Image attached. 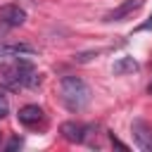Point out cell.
<instances>
[{"label":"cell","mask_w":152,"mask_h":152,"mask_svg":"<svg viewBox=\"0 0 152 152\" xmlns=\"http://www.w3.org/2000/svg\"><path fill=\"white\" fill-rule=\"evenodd\" d=\"M59 97L69 112H83L90 102V88L78 76H64L59 83Z\"/></svg>","instance_id":"cell-1"},{"label":"cell","mask_w":152,"mask_h":152,"mask_svg":"<svg viewBox=\"0 0 152 152\" xmlns=\"http://www.w3.org/2000/svg\"><path fill=\"white\" fill-rule=\"evenodd\" d=\"M131 133H133V140L135 145L142 150V152H152V126L145 124L142 119H135L131 124Z\"/></svg>","instance_id":"cell-2"},{"label":"cell","mask_w":152,"mask_h":152,"mask_svg":"<svg viewBox=\"0 0 152 152\" xmlns=\"http://www.w3.org/2000/svg\"><path fill=\"white\" fill-rule=\"evenodd\" d=\"M0 21H2L7 28L21 26V24L26 21V12H24L19 5H2V7H0Z\"/></svg>","instance_id":"cell-3"},{"label":"cell","mask_w":152,"mask_h":152,"mask_svg":"<svg viewBox=\"0 0 152 152\" xmlns=\"http://www.w3.org/2000/svg\"><path fill=\"white\" fill-rule=\"evenodd\" d=\"M142 2H145V0H126V2H121L119 7H114L112 12H107V14H104V21H124L126 17H131L133 12H138V10L142 7Z\"/></svg>","instance_id":"cell-4"},{"label":"cell","mask_w":152,"mask_h":152,"mask_svg":"<svg viewBox=\"0 0 152 152\" xmlns=\"http://www.w3.org/2000/svg\"><path fill=\"white\" fill-rule=\"evenodd\" d=\"M17 119H19V124H24V126L33 128V126H38V124H43V121H45V114H43V109H40L38 104H24V107L19 109Z\"/></svg>","instance_id":"cell-5"},{"label":"cell","mask_w":152,"mask_h":152,"mask_svg":"<svg viewBox=\"0 0 152 152\" xmlns=\"http://www.w3.org/2000/svg\"><path fill=\"white\" fill-rule=\"evenodd\" d=\"M88 131H90V126H83V124H78V121H64V124L59 126V133H62L64 140H69V142H83Z\"/></svg>","instance_id":"cell-6"},{"label":"cell","mask_w":152,"mask_h":152,"mask_svg":"<svg viewBox=\"0 0 152 152\" xmlns=\"http://www.w3.org/2000/svg\"><path fill=\"white\" fill-rule=\"evenodd\" d=\"M24 55H36L33 45L26 43H12V45H0V62L10 59V57H24Z\"/></svg>","instance_id":"cell-7"},{"label":"cell","mask_w":152,"mask_h":152,"mask_svg":"<svg viewBox=\"0 0 152 152\" xmlns=\"http://www.w3.org/2000/svg\"><path fill=\"white\" fill-rule=\"evenodd\" d=\"M140 69V64L133 59V57H119L116 62H114V66H112V71L116 74V76H124V74H133V71H138Z\"/></svg>","instance_id":"cell-8"},{"label":"cell","mask_w":152,"mask_h":152,"mask_svg":"<svg viewBox=\"0 0 152 152\" xmlns=\"http://www.w3.org/2000/svg\"><path fill=\"white\" fill-rule=\"evenodd\" d=\"M10 114V100H7V95L0 90V119H5Z\"/></svg>","instance_id":"cell-9"},{"label":"cell","mask_w":152,"mask_h":152,"mask_svg":"<svg viewBox=\"0 0 152 152\" xmlns=\"http://www.w3.org/2000/svg\"><path fill=\"white\" fill-rule=\"evenodd\" d=\"M138 31H152V14L147 17V21H145V24H140V26H138Z\"/></svg>","instance_id":"cell-10"},{"label":"cell","mask_w":152,"mask_h":152,"mask_svg":"<svg viewBox=\"0 0 152 152\" xmlns=\"http://www.w3.org/2000/svg\"><path fill=\"white\" fill-rule=\"evenodd\" d=\"M17 147H21V140H19V138H14V140H10V145H7V150H17Z\"/></svg>","instance_id":"cell-11"},{"label":"cell","mask_w":152,"mask_h":152,"mask_svg":"<svg viewBox=\"0 0 152 152\" xmlns=\"http://www.w3.org/2000/svg\"><path fill=\"white\" fill-rule=\"evenodd\" d=\"M112 142H114V145H116V147H121V150H128V145H124V142H121V140H116V138H114V135H112Z\"/></svg>","instance_id":"cell-12"},{"label":"cell","mask_w":152,"mask_h":152,"mask_svg":"<svg viewBox=\"0 0 152 152\" xmlns=\"http://www.w3.org/2000/svg\"><path fill=\"white\" fill-rule=\"evenodd\" d=\"M5 31H7V26L0 21V43H2V36H5Z\"/></svg>","instance_id":"cell-13"},{"label":"cell","mask_w":152,"mask_h":152,"mask_svg":"<svg viewBox=\"0 0 152 152\" xmlns=\"http://www.w3.org/2000/svg\"><path fill=\"white\" fill-rule=\"evenodd\" d=\"M147 93H150V95H152V83H150V86H147Z\"/></svg>","instance_id":"cell-14"},{"label":"cell","mask_w":152,"mask_h":152,"mask_svg":"<svg viewBox=\"0 0 152 152\" xmlns=\"http://www.w3.org/2000/svg\"><path fill=\"white\" fill-rule=\"evenodd\" d=\"M0 138H2V135H0Z\"/></svg>","instance_id":"cell-15"}]
</instances>
